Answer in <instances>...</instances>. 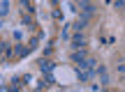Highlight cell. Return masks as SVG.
Returning a JSON list of instances; mask_svg holds the SVG:
<instances>
[{
    "instance_id": "8992f818",
    "label": "cell",
    "mask_w": 125,
    "mask_h": 92,
    "mask_svg": "<svg viewBox=\"0 0 125 92\" xmlns=\"http://www.w3.org/2000/svg\"><path fill=\"white\" fill-rule=\"evenodd\" d=\"M40 69H42V74H51V71L56 69V65H53V62H49V60H42L40 62Z\"/></svg>"
},
{
    "instance_id": "9a60e30c",
    "label": "cell",
    "mask_w": 125,
    "mask_h": 92,
    "mask_svg": "<svg viewBox=\"0 0 125 92\" xmlns=\"http://www.w3.org/2000/svg\"><path fill=\"white\" fill-rule=\"evenodd\" d=\"M72 2H81V0H72Z\"/></svg>"
},
{
    "instance_id": "30bf717a",
    "label": "cell",
    "mask_w": 125,
    "mask_h": 92,
    "mask_svg": "<svg viewBox=\"0 0 125 92\" xmlns=\"http://www.w3.org/2000/svg\"><path fill=\"white\" fill-rule=\"evenodd\" d=\"M51 83H53V76L46 74V76H44V88H46V85H51Z\"/></svg>"
},
{
    "instance_id": "277c9868",
    "label": "cell",
    "mask_w": 125,
    "mask_h": 92,
    "mask_svg": "<svg viewBox=\"0 0 125 92\" xmlns=\"http://www.w3.org/2000/svg\"><path fill=\"white\" fill-rule=\"evenodd\" d=\"M70 39H72V48H74V51H76V48H83V46H86V37L81 35V32H76V35L70 37Z\"/></svg>"
},
{
    "instance_id": "5bb4252c",
    "label": "cell",
    "mask_w": 125,
    "mask_h": 92,
    "mask_svg": "<svg viewBox=\"0 0 125 92\" xmlns=\"http://www.w3.org/2000/svg\"><path fill=\"white\" fill-rule=\"evenodd\" d=\"M51 2H53V5H58V2H60V0H51Z\"/></svg>"
},
{
    "instance_id": "52a82bcc",
    "label": "cell",
    "mask_w": 125,
    "mask_h": 92,
    "mask_svg": "<svg viewBox=\"0 0 125 92\" xmlns=\"http://www.w3.org/2000/svg\"><path fill=\"white\" fill-rule=\"evenodd\" d=\"M28 51H30V46H19L16 48V55H26Z\"/></svg>"
},
{
    "instance_id": "6da1fadb",
    "label": "cell",
    "mask_w": 125,
    "mask_h": 92,
    "mask_svg": "<svg viewBox=\"0 0 125 92\" xmlns=\"http://www.w3.org/2000/svg\"><path fill=\"white\" fill-rule=\"evenodd\" d=\"M79 9H81V16H95V12H97V9H95V5L90 2V0H81L79 2Z\"/></svg>"
},
{
    "instance_id": "7c38bea8",
    "label": "cell",
    "mask_w": 125,
    "mask_h": 92,
    "mask_svg": "<svg viewBox=\"0 0 125 92\" xmlns=\"http://www.w3.org/2000/svg\"><path fill=\"white\" fill-rule=\"evenodd\" d=\"M53 18H56V21H62V14L58 12V9H53Z\"/></svg>"
},
{
    "instance_id": "8fae6325",
    "label": "cell",
    "mask_w": 125,
    "mask_h": 92,
    "mask_svg": "<svg viewBox=\"0 0 125 92\" xmlns=\"http://www.w3.org/2000/svg\"><path fill=\"white\" fill-rule=\"evenodd\" d=\"M7 9H9V5H7V2L0 5V14H7Z\"/></svg>"
},
{
    "instance_id": "7a4b0ae2",
    "label": "cell",
    "mask_w": 125,
    "mask_h": 92,
    "mask_svg": "<svg viewBox=\"0 0 125 92\" xmlns=\"http://www.w3.org/2000/svg\"><path fill=\"white\" fill-rule=\"evenodd\" d=\"M76 76H79L81 83H88V81L95 76V69H88V67H81L79 65V67H76Z\"/></svg>"
},
{
    "instance_id": "3957f363",
    "label": "cell",
    "mask_w": 125,
    "mask_h": 92,
    "mask_svg": "<svg viewBox=\"0 0 125 92\" xmlns=\"http://www.w3.org/2000/svg\"><path fill=\"white\" fill-rule=\"evenodd\" d=\"M72 62H76V65H81V62H86V58H88V53H86V48H76L74 53H72Z\"/></svg>"
},
{
    "instance_id": "4fadbf2b",
    "label": "cell",
    "mask_w": 125,
    "mask_h": 92,
    "mask_svg": "<svg viewBox=\"0 0 125 92\" xmlns=\"http://www.w3.org/2000/svg\"><path fill=\"white\" fill-rule=\"evenodd\" d=\"M116 9H125V0H116Z\"/></svg>"
},
{
    "instance_id": "5b68a950",
    "label": "cell",
    "mask_w": 125,
    "mask_h": 92,
    "mask_svg": "<svg viewBox=\"0 0 125 92\" xmlns=\"http://www.w3.org/2000/svg\"><path fill=\"white\" fill-rule=\"evenodd\" d=\"M88 23H90V18H88V16H79V18H76V23H74V30H76V32H81L86 25H88Z\"/></svg>"
},
{
    "instance_id": "9c48e42d",
    "label": "cell",
    "mask_w": 125,
    "mask_h": 92,
    "mask_svg": "<svg viewBox=\"0 0 125 92\" xmlns=\"http://www.w3.org/2000/svg\"><path fill=\"white\" fill-rule=\"evenodd\" d=\"M21 7H23V12H32V7H30L28 0H21Z\"/></svg>"
},
{
    "instance_id": "ba28073f",
    "label": "cell",
    "mask_w": 125,
    "mask_h": 92,
    "mask_svg": "<svg viewBox=\"0 0 125 92\" xmlns=\"http://www.w3.org/2000/svg\"><path fill=\"white\" fill-rule=\"evenodd\" d=\"M70 28L72 25H62V39H70Z\"/></svg>"
}]
</instances>
